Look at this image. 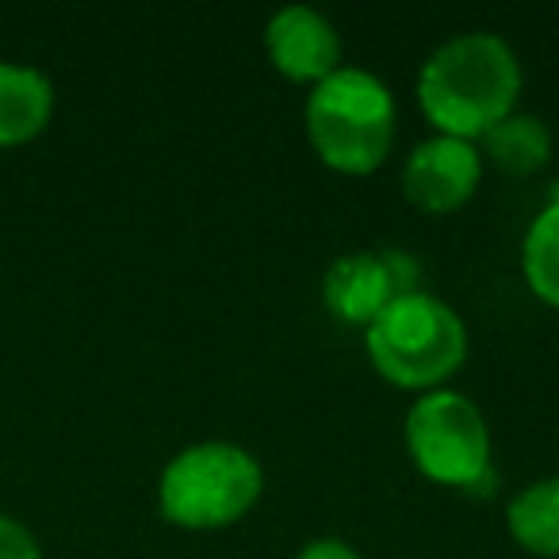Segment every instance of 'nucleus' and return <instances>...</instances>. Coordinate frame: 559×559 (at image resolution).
Instances as JSON below:
<instances>
[{"mask_svg": "<svg viewBox=\"0 0 559 559\" xmlns=\"http://www.w3.org/2000/svg\"><path fill=\"white\" fill-rule=\"evenodd\" d=\"M521 62L495 32L444 39L418 73V108L437 134L479 142L495 123L518 111Z\"/></svg>", "mask_w": 559, "mask_h": 559, "instance_id": "f257e3e1", "label": "nucleus"}, {"mask_svg": "<svg viewBox=\"0 0 559 559\" xmlns=\"http://www.w3.org/2000/svg\"><path fill=\"white\" fill-rule=\"evenodd\" d=\"M304 131L314 157L345 177H368L395 150L399 104L372 70L342 66L307 93Z\"/></svg>", "mask_w": 559, "mask_h": 559, "instance_id": "f03ea898", "label": "nucleus"}, {"mask_svg": "<svg viewBox=\"0 0 559 559\" xmlns=\"http://www.w3.org/2000/svg\"><path fill=\"white\" fill-rule=\"evenodd\" d=\"M365 353L372 368L403 391L449 388L467 360V326L444 299L411 292L388 304V311L365 330Z\"/></svg>", "mask_w": 559, "mask_h": 559, "instance_id": "7ed1b4c3", "label": "nucleus"}, {"mask_svg": "<svg viewBox=\"0 0 559 559\" xmlns=\"http://www.w3.org/2000/svg\"><path fill=\"white\" fill-rule=\"evenodd\" d=\"M264 495V467L234 441H200L180 449L157 479V510L188 533L238 525Z\"/></svg>", "mask_w": 559, "mask_h": 559, "instance_id": "20e7f679", "label": "nucleus"}, {"mask_svg": "<svg viewBox=\"0 0 559 559\" xmlns=\"http://www.w3.org/2000/svg\"><path fill=\"white\" fill-rule=\"evenodd\" d=\"M403 437L414 467L429 483L467 490V495L472 490L487 495V487L495 483L490 426L475 399H467L464 391L437 388L418 395L406 411Z\"/></svg>", "mask_w": 559, "mask_h": 559, "instance_id": "39448f33", "label": "nucleus"}, {"mask_svg": "<svg viewBox=\"0 0 559 559\" xmlns=\"http://www.w3.org/2000/svg\"><path fill=\"white\" fill-rule=\"evenodd\" d=\"M483 157L475 142L433 134L418 142L403 165V195L421 215H452L479 192Z\"/></svg>", "mask_w": 559, "mask_h": 559, "instance_id": "423d86ee", "label": "nucleus"}, {"mask_svg": "<svg viewBox=\"0 0 559 559\" xmlns=\"http://www.w3.org/2000/svg\"><path fill=\"white\" fill-rule=\"evenodd\" d=\"M264 55L280 78L319 85L345 66V47L334 20L311 4H288L264 24Z\"/></svg>", "mask_w": 559, "mask_h": 559, "instance_id": "0eeeda50", "label": "nucleus"}, {"mask_svg": "<svg viewBox=\"0 0 559 559\" xmlns=\"http://www.w3.org/2000/svg\"><path fill=\"white\" fill-rule=\"evenodd\" d=\"M391 299H399L395 280L388 272V261L380 253H345L322 276V304L345 326L368 330Z\"/></svg>", "mask_w": 559, "mask_h": 559, "instance_id": "6e6552de", "label": "nucleus"}, {"mask_svg": "<svg viewBox=\"0 0 559 559\" xmlns=\"http://www.w3.org/2000/svg\"><path fill=\"white\" fill-rule=\"evenodd\" d=\"M55 116V85L43 70L0 62V150L39 139Z\"/></svg>", "mask_w": 559, "mask_h": 559, "instance_id": "1a4fd4ad", "label": "nucleus"}, {"mask_svg": "<svg viewBox=\"0 0 559 559\" xmlns=\"http://www.w3.org/2000/svg\"><path fill=\"white\" fill-rule=\"evenodd\" d=\"M475 146H479L483 169L490 165L495 173L513 180L536 177L551 162V131L544 127L540 116H525V111L506 116Z\"/></svg>", "mask_w": 559, "mask_h": 559, "instance_id": "9d476101", "label": "nucleus"}, {"mask_svg": "<svg viewBox=\"0 0 559 559\" xmlns=\"http://www.w3.org/2000/svg\"><path fill=\"white\" fill-rule=\"evenodd\" d=\"M513 544L540 559H559V475L521 487L506 506Z\"/></svg>", "mask_w": 559, "mask_h": 559, "instance_id": "9b49d317", "label": "nucleus"}, {"mask_svg": "<svg viewBox=\"0 0 559 559\" xmlns=\"http://www.w3.org/2000/svg\"><path fill=\"white\" fill-rule=\"evenodd\" d=\"M521 276L544 307L559 311V200H548V207L528 223L521 241Z\"/></svg>", "mask_w": 559, "mask_h": 559, "instance_id": "f8f14e48", "label": "nucleus"}, {"mask_svg": "<svg viewBox=\"0 0 559 559\" xmlns=\"http://www.w3.org/2000/svg\"><path fill=\"white\" fill-rule=\"evenodd\" d=\"M0 559H43L35 533L9 513H0Z\"/></svg>", "mask_w": 559, "mask_h": 559, "instance_id": "ddd939ff", "label": "nucleus"}, {"mask_svg": "<svg viewBox=\"0 0 559 559\" xmlns=\"http://www.w3.org/2000/svg\"><path fill=\"white\" fill-rule=\"evenodd\" d=\"M296 559H365L349 540H337V536H319V540H307L299 548Z\"/></svg>", "mask_w": 559, "mask_h": 559, "instance_id": "4468645a", "label": "nucleus"}]
</instances>
